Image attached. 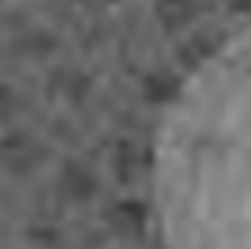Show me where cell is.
Returning <instances> with one entry per match:
<instances>
[{
    "label": "cell",
    "instance_id": "6da1fadb",
    "mask_svg": "<svg viewBox=\"0 0 251 249\" xmlns=\"http://www.w3.org/2000/svg\"><path fill=\"white\" fill-rule=\"evenodd\" d=\"M152 199L165 249H251V25L207 53L168 101Z\"/></svg>",
    "mask_w": 251,
    "mask_h": 249
}]
</instances>
